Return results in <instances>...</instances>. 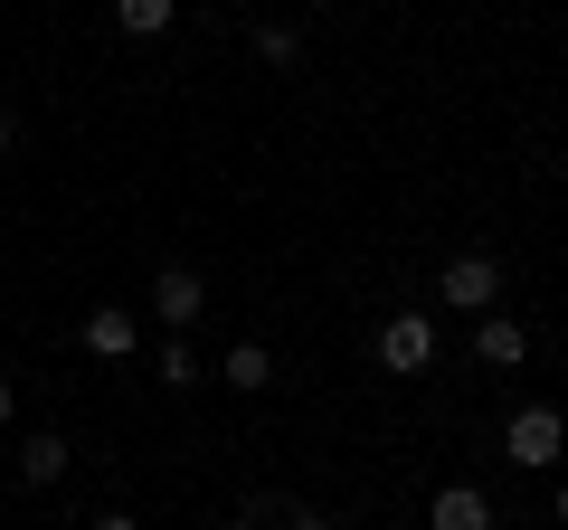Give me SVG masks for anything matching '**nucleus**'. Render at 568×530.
Segmentation results:
<instances>
[{"instance_id": "obj_1", "label": "nucleus", "mask_w": 568, "mask_h": 530, "mask_svg": "<svg viewBox=\"0 0 568 530\" xmlns=\"http://www.w3.org/2000/svg\"><path fill=\"white\" fill-rule=\"evenodd\" d=\"M426 360H436V323H426V313H398V323H379V369L417 379Z\"/></svg>"}, {"instance_id": "obj_2", "label": "nucleus", "mask_w": 568, "mask_h": 530, "mask_svg": "<svg viewBox=\"0 0 568 530\" xmlns=\"http://www.w3.org/2000/svg\"><path fill=\"white\" fill-rule=\"evenodd\" d=\"M559 446H568L559 408H521V417H511V427H503V455H511V465H530V473H540V465H549V455H559Z\"/></svg>"}, {"instance_id": "obj_3", "label": "nucleus", "mask_w": 568, "mask_h": 530, "mask_svg": "<svg viewBox=\"0 0 568 530\" xmlns=\"http://www.w3.org/2000/svg\"><path fill=\"white\" fill-rule=\"evenodd\" d=\"M493 294H503V265H493V256H455V265H446V304H455V313H474V323H484Z\"/></svg>"}, {"instance_id": "obj_4", "label": "nucleus", "mask_w": 568, "mask_h": 530, "mask_svg": "<svg viewBox=\"0 0 568 530\" xmlns=\"http://www.w3.org/2000/svg\"><path fill=\"white\" fill-rule=\"evenodd\" d=\"M152 313H162V323H200V313H209L200 265H162V285H152Z\"/></svg>"}, {"instance_id": "obj_5", "label": "nucleus", "mask_w": 568, "mask_h": 530, "mask_svg": "<svg viewBox=\"0 0 568 530\" xmlns=\"http://www.w3.org/2000/svg\"><path fill=\"white\" fill-rule=\"evenodd\" d=\"M426 521H436V530H493V502H484V492H474V483H446V492H436V511H426Z\"/></svg>"}, {"instance_id": "obj_6", "label": "nucleus", "mask_w": 568, "mask_h": 530, "mask_svg": "<svg viewBox=\"0 0 568 530\" xmlns=\"http://www.w3.org/2000/svg\"><path fill=\"white\" fill-rule=\"evenodd\" d=\"M85 350H95V360H123V350H133V313L95 304V313H85Z\"/></svg>"}, {"instance_id": "obj_7", "label": "nucleus", "mask_w": 568, "mask_h": 530, "mask_svg": "<svg viewBox=\"0 0 568 530\" xmlns=\"http://www.w3.org/2000/svg\"><path fill=\"white\" fill-rule=\"evenodd\" d=\"M474 350H484L493 369H511V360H521L530 342H521V323H503V313H484V323H474Z\"/></svg>"}, {"instance_id": "obj_8", "label": "nucleus", "mask_w": 568, "mask_h": 530, "mask_svg": "<svg viewBox=\"0 0 568 530\" xmlns=\"http://www.w3.org/2000/svg\"><path fill=\"white\" fill-rule=\"evenodd\" d=\"M265 379H275V360H265V342H237V350H227V388H246V398H256Z\"/></svg>"}, {"instance_id": "obj_9", "label": "nucleus", "mask_w": 568, "mask_h": 530, "mask_svg": "<svg viewBox=\"0 0 568 530\" xmlns=\"http://www.w3.org/2000/svg\"><path fill=\"white\" fill-rule=\"evenodd\" d=\"M20 473H29V483H58V473H67V436H29V446H20Z\"/></svg>"}, {"instance_id": "obj_10", "label": "nucleus", "mask_w": 568, "mask_h": 530, "mask_svg": "<svg viewBox=\"0 0 568 530\" xmlns=\"http://www.w3.org/2000/svg\"><path fill=\"white\" fill-rule=\"evenodd\" d=\"M114 20L133 29V39H162V29H171V0H114Z\"/></svg>"}, {"instance_id": "obj_11", "label": "nucleus", "mask_w": 568, "mask_h": 530, "mask_svg": "<svg viewBox=\"0 0 568 530\" xmlns=\"http://www.w3.org/2000/svg\"><path fill=\"white\" fill-rule=\"evenodd\" d=\"M294 48H304L294 29H256V58H265V67H294Z\"/></svg>"}, {"instance_id": "obj_12", "label": "nucleus", "mask_w": 568, "mask_h": 530, "mask_svg": "<svg viewBox=\"0 0 568 530\" xmlns=\"http://www.w3.org/2000/svg\"><path fill=\"white\" fill-rule=\"evenodd\" d=\"M275 521H294V511L275 502V492H265V502H246V530H275Z\"/></svg>"}, {"instance_id": "obj_13", "label": "nucleus", "mask_w": 568, "mask_h": 530, "mask_svg": "<svg viewBox=\"0 0 568 530\" xmlns=\"http://www.w3.org/2000/svg\"><path fill=\"white\" fill-rule=\"evenodd\" d=\"M284 530H332V521H323V511H294V521H284Z\"/></svg>"}, {"instance_id": "obj_14", "label": "nucleus", "mask_w": 568, "mask_h": 530, "mask_svg": "<svg viewBox=\"0 0 568 530\" xmlns=\"http://www.w3.org/2000/svg\"><path fill=\"white\" fill-rule=\"evenodd\" d=\"M0 427H10V379H0Z\"/></svg>"}, {"instance_id": "obj_15", "label": "nucleus", "mask_w": 568, "mask_h": 530, "mask_svg": "<svg viewBox=\"0 0 568 530\" xmlns=\"http://www.w3.org/2000/svg\"><path fill=\"white\" fill-rule=\"evenodd\" d=\"M95 530H133V521H123V511H114V521H95Z\"/></svg>"}, {"instance_id": "obj_16", "label": "nucleus", "mask_w": 568, "mask_h": 530, "mask_svg": "<svg viewBox=\"0 0 568 530\" xmlns=\"http://www.w3.org/2000/svg\"><path fill=\"white\" fill-rule=\"evenodd\" d=\"M559 530H568V483H559Z\"/></svg>"}, {"instance_id": "obj_17", "label": "nucleus", "mask_w": 568, "mask_h": 530, "mask_svg": "<svg viewBox=\"0 0 568 530\" xmlns=\"http://www.w3.org/2000/svg\"><path fill=\"white\" fill-rule=\"evenodd\" d=\"M0 152H10V114H0Z\"/></svg>"}, {"instance_id": "obj_18", "label": "nucleus", "mask_w": 568, "mask_h": 530, "mask_svg": "<svg viewBox=\"0 0 568 530\" xmlns=\"http://www.w3.org/2000/svg\"><path fill=\"white\" fill-rule=\"evenodd\" d=\"M313 10H323V0H313Z\"/></svg>"}]
</instances>
